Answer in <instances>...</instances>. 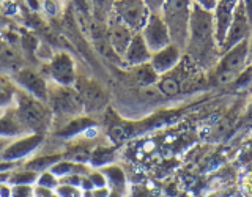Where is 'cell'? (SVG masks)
Wrapping results in <instances>:
<instances>
[{"instance_id": "obj_1", "label": "cell", "mask_w": 252, "mask_h": 197, "mask_svg": "<svg viewBox=\"0 0 252 197\" xmlns=\"http://www.w3.org/2000/svg\"><path fill=\"white\" fill-rule=\"evenodd\" d=\"M186 49L191 57L199 63H210L216 57L219 46L215 35V18L213 11H208L192 0L191 19H189V33Z\"/></svg>"}, {"instance_id": "obj_2", "label": "cell", "mask_w": 252, "mask_h": 197, "mask_svg": "<svg viewBox=\"0 0 252 197\" xmlns=\"http://www.w3.org/2000/svg\"><path fill=\"white\" fill-rule=\"evenodd\" d=\"M192 0H165L161 8V18L167 26L170 41L180 49L186 46L189 33Z\"/></svg>"}, {"instance_id": "obj_3", "label": "cell", "mask_w": 252, "mask_h": 197, "mask_svg": "<svg viewBox=\"0 0 252 197\" xmlns=\"http://www.w3.org/2000/svg\"><path fill=\"white\" fill-rule=\"evenodd\" d=\"M16 99H18V114L19 120L24 126V130L39 132L47 130V126L51 123L52 112L47 109L46 102L38 99L26 92L14 93Z\"/></svg>"}, {"instance_id": "obj_4", "label": "cell", "mask_w": 252, "mask_h": 197, "mask_svg": "<svg viewBox=\"0 0 252 197\" xmlns=\"http://www.w3.org/2000/svg\"><path fill=\"white\" fill-rule=\"evenodd\" d=\"M46 102H49L51 112L60 117H76L84 110V104L77 92L57 82L54 87H47Z\"/></svg>"}, {"instance_id": "obj_5", "label": "cell", "mask_w": 252, "mask_h": 197, "mask_svg": "<svg viewBox=\"0 0 252 197\" xmlns=\"http://www.w3.org/2000/svg\"><path fill=\"white\" fill-rule=\"evenodd\" d=\"M112 13L136 33L144 29L150 16V10L142 0H115Z\"/></svg>"}, {"instance_id": "obj_6", "label": "cell", "mask_w": 252, "mask_h": 197, "mask_svg": "<svg viewBox=\"0 0 252 197\" xmlns=\"http://www.w3.org/2000/svg\"><path fill=\"white\" fill-rule=\"evenodd\" d=\"M140 35L144 36L152 54L161 51L162 47L169 46L172 43L167 26L164 24L161 14H158V13H150L147 24L144 26V29L140 30Z\"/></svg>"}, {"instance_id": "obj_7", "label": "cell", "mask_w": 252, "mask_h": 197, "mask_svg": "<svg viewBox=\"0 0 252 197\" xmlns=\"http://www.w3.org/2000/svg\"><path fill=\"white\" fill-rule=\"evenodd\" d=\"M251 24H249V19H248V14L244 11V6L241 3V0L236 5L235 11H233V16H232V21H230V27L227 30V35H225V39L222 46H220V49L222 51H227L233 47L235 44H238L243 39L249 38V33H251Z\"/></svg>"}, {"instance_id": "obj_8", "label": "cell", "mask_w": 252, "mask_h": 197, "mask_svg": "<svg viewBox=\"0 0 252 197\" xmlns=\"http://www.w3.org/2000/svg\"><path fill=\"white\" fill-rule=\"evenodd\" d=\"M106 26H107V39L110 47H112L117 55H122L123 57V54L128 49L136 32H132L126 24H123L114 13L109 16Z\"/></svg>"}, {"instance_id": "obj_9", "label": "cell", "mask_w": 252, "mask_h": 197, "mask_svg": "<svg viewBox=\"0 0 252 197\" xmlns=\"http://www.w3.org/2000/svg\"><path fill=\"white\" fill-rule=\"evenodd\" d=\"M240 0H219L216 3L215 10H213V18H215V35H216V43L219 46H222L227 30L230 27V21L236 5Z\"/></svg>"}, {"instance_id": "obj_10", "label": "cell", "mask_w": 252, "mask_h": 197, "mask_svg": "<svg viewBox=\"0 0 252 197\" xmlns=\"http://www.w3.org/2000/svg\"><path fill=\"white\" fill-rule=\"evenodd\" d=\"M14 81L16 84L22 87V90L26 93L46 102L47 84L38 73H35V71H32L29 68H21L19 71H16Z\"/></svg>"}, {"instance_id": "obj_11", "label": "cell", "mask_w": 252, "mask_h": 197, "mask_svg": "<svg viewBox=\"0 0 252 197\" xmlns=\"http://www.w3.org/2000/svg\"><path fill=\"white\" fill-rule=\"evenodd\" d=\"M249 59V38L243 39L238 44L225 51V55L220 60V69L232 71V73H238L244 68L246 62Z\"/></svg>"}, {"instance_id": "obj_12", "label": "cell", "mask_w": 252, "mask_h": 197, "mask_svg": "<svg viewBox=\"0 0 252 197\" xmlns=\"http://www.w3.org/2000/svg\"><path fill=\"white\" fill-rule=\"evenodd\" d=\"M180 47L175 46L173 43H170L169 46L162 47L161 51L153 52L152 59H150V65L153 66V69L158 74H164L169 73L172 68L177 66V63L180 62Z\"/></svg>"}, {"instance_id": "obj_13", "label": "cell", "mask_w": 252, "mask_h": 197, "mask_svg": "<svg viewBox=\"0 0 252 197\" xmlns=\"http://www.w3.org/2000/svg\"><path fill=\"white\" fill-rule=\"evenodd\" d=\"M77 95L81 98L84 109H99L101 106H104L106 102V97H104V92L102 89L92 82V81H79L77 82Z\"/></svg>"}, {"instance_id": "obj_14", "label": "cell", "mask_w": 252, "mask_h": 197, "mask_svg": "<svg viewBox=\"0 0 252 197\" xmlns=\"http://www.w3.org/2000/svg\"><path fill=\"white\" fill-rule=\"evenodd\" d=\"M123 57H125L126 63H129L132 66H137V65H142V63L150 62V59H152V52H150L144 36L140 35V32L134 33L128 49H126L123 54Z\"/></svg>"}, {"instance_id": "obj_15", "label": "cell", "mask_w": 252, "mask_h": 197, "mask_svg": "<svg viewBox=\"0 0 252 197\" xmlns=\"http://www.w3.org/2000/svg\"><path fill=\"white\" fill-rule=\"evenodd\" d=\"M51 74L60 85H69L74 79V65L66 54H57L51 62Z\"/></svg>"}, {"instance_id": "obj_16", "label": "cell", "mask_w": 252, "mask_h": 197, "mask_svg": "<svg viewBox=\"0 0 252 197\" xmlns=\"http://www.w3.org/2000/svg\"><path fill=\"white\" fill-rule=\"evenodd\" d=\"M21 69V52L11 41L0 38V73H11Z\"/></svg>"}, {"instance_id": "obj_17", "label": "cell", "mask_w": 252, "mask_h": 197, "mask_svg": "<svg viewBox=\"0 0 252 197\" xmlns=\"http://www.w3.org/2000/svg\"><path fill=\"white\" fill-rule=\"evenodd\" d=\"M41 142V136L39 134H33V136L24 137L18 142H13V144L6 145L2 152V158L3 160H18V158H22L29 155L32 150H35L36 145Z\"/></svg>"}, {"instance_id": "obj_18", "label": "cell", "mask_w": 252, "mask_h": 197, "mask_svg": "<svg viewBox=\"0 0 252 197\" xmlns=\"http://www.w3.org/2000/svg\"><path fill=\"white\" fill-rule=\"evenodd\" d=\"M136 77L142 85H152L156 82L158 73L153 69L152 65H147V63H142V65L136 66Z\"/></svg>"}, {"instance_id": "obj_19", "label": "cell", "mask_w": 252, "mask_h": 197, "mask_svg": "<svg viewBox=\"0 0 252 197\" xmlns=\"http://www.w3.org/2000/svg\"><path fill=\"white\" fill-rule=\"evenodd\" d=\"M158 89H159V92L172 97V95H177L180 92V84L177 79H173V77H164L159 82V85H158Z\"/></svg>"}, {"instance_id": "obj_20", "label": "cell", "mask_w": 252, "mask_h": 197, "mask_svg": "<svg viewBox=\"0 0 252 197\" xmlns=\"http://www.w3.org/2000/svg\"><path fill=\"white\" fill-rule=\"evenodd\" d=\"M14 98V90L13 89H8V85L0 81V107L5 106L6 102H10Z\"/></svg>"}, {"instance_id": "obj_21", "label": "cell", "mask_w": 252, "mask_h": 197, "mask_svg": "<svg viewBox=\"0 0 252 197\" xmlns=\"http://www.w3.org/2000/svg\"><path fill=\"white\" fill-rule=\"evenodd\" d=\"M142 2L147 5L150 13H158V14H159L161 13V8H162L165 0H142Z\"/></svg>"}, {"instance_id": "obj_22", "label": "cell", "mask_w": 252, "mask_h": 197, "mask_svg": "<svg viewBox=\"0 0 252 197\" xmlns=\"http://www.w3.org/2000/svg\"><path fill=\"white\" fill-rule=\"evenodd\" d=\"M194 2H195L197 5H200L202 8H205V10L213 11V10H215V6H216V3L219 2V0H194Z\"/></svg>"}, {"instance_id": "obj_23", "label": "cell", "mask_w": 252, "mask_h": 197, "mask_svg": "<svg viewBox=\"0 0 252 197\" xmlns=\"http://www.w3.org/2000/svg\"><path fill=\"white\" fill-rule=\"evenodd\" d=\"M241 3L244 6V11H246L249 24H251V27H252V0H241Z\"/></svg>"}]
</instances>
